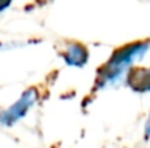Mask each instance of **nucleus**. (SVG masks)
<instances>
[{
    "label": "nucleus",
    "mask_w": 150,
    "mask_h": 148,
    "mask_svg": "<svg viewBox=\"0 0 150 148\" xmlns=\"http://www.w3.org/2000/svg\"><path fill=\"white\" fill-rule=\"evenodd\" d=\"M58 54L67 65L76 67V68H82L89 60L88 48L82 42H77V41L66 42L61 48L58 49Z\"/></svg>",
    "instance_id": "obj_3"
},
{
    "label": "nucleus",
    "mask_w": 150,
    "mask_h": 148,
    "mask_svg": "<svg viewBox=\"0 0 150 148\" xmlns=\"http://www.w3.org/2000/svg\"><path fill=\"white\" fill-rule=\"evenodd\" d=\"M144 135H146V138L150 137V113H149V116H147L146 125H144Z\"/></svg>",
    "instance_id": "obj_6"
},
{
    "label": "nucleus",
    "mask_w": 150,
    "mask_h": 148,
    "mask_svg": "<svg viewBox=\"0 0 150 148\" xmlns=\"http://www.w3.org/2000/svg\"><path fill=\"white\" fill-rule=\"evenodd\" d=\"M40 99V92L37 87H29L22 93V96L18 99L12 106H9L6 110L0 113V125L1 126H12L18 121L26 116L28 110L37 105Z\"/></svg>",
    "instance_id": "obj_2"
},
{
    "label": "nucleus",
    "mask_w": 150,
    "mask_h": 148,
    "mask_svg": "<svg viewBox=\"0 0 150 148\" xmlns=\"http://www.w3.org/2000/svg\"><path fill=\"white\" fill-rule=\"evenodd\" d=\"M10 3H12V0H0V12L6 10L10 6Z\"/></svg>",
    "instance_id": "obj_5"
},
{
    "label": "nucleus",
    "mask_w": 150,
    "mask_h": 148,
    "mask_svg": "<svg viewBox=\"0 0 150 148\" xmlns=\"http://www.w3.org/2000/svg\"><path fill=\"white\" fill-rule=\"evenodd\" d=\"M125 84L136 93L150 92V67L131 65L125 73Z\"/></svg>",
    "instance_id": "obj_4"
},
{
    "label": "nucleus",
    "mask_w": 150,
    "mask_h": 148,
    "mask_svg": "<svg viewBox=\"0 0 150 148\" xmlns=\"http://www.w3.org/2000/svg\"><path fill=\"white\" fill-rule=\"evenodd\" d=\"M149 49L150 39L130 42L127 45L117 48L112 52L111 58L98 68L95 84H93V92H99L102 89L115 86L124 77L127 70L134 62L142 60Z\"/></svg>",
    "instance_id": "obj_1"
}]
</instances>
